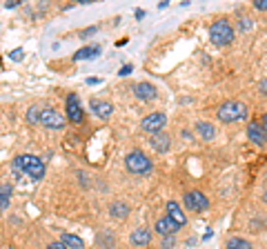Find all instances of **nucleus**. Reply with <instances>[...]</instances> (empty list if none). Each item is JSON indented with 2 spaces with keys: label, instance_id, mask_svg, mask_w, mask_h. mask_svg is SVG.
I'll list each match as a JSON object with an SVG mask.
<instances>
[{
  "label": "nucleus",
  "instance_id": "nucleus-29",
  "mask_svg": "<svg viewBox=\"0 0 267 249\" xmlns=\"http://www.w3.org/2000/svg\"><path fill=\"white\" fill-rule=\"evenodd\" d=\"M131 69H134V67H131V65H125V67H123V69H120V71H118V76H127V73H129Z\"/></svg>",
  "mask_w": 267,
  "mask_h": 249
},
{
  "label": "nucleus",
  "instance_id": "nucleus-4",
  "mask_svg": "<svg viewBox=\"0 0 267 249\" xmlns=\"http://www.w3.org/2000/svg\"><path fill=\"white\" fill-rule=\"evenodd\" d=\"M125 167H127V171H131V174H147V171H151V160L140 149H136V151H129L125 156Z\"/></svg>",
  "mask_w": 267,
  "mask_h": 249
},
{
  "label": "nucleus",
  "instance_id": "nucleus-12",
  "mask_svg": "<svg viewBox=\"0 0 267 249\" xmlns=\"http://www.w3.org/2000/svg\"><path fill=\"white\" fill-rule=\"evenodd\" d=\"M91 111L96 113L98 118H109L113 113V105L107 103V100H96V98H93L91 100Z\"/></svg>",
  "mask_w": 267,
  "mask_h": 249
},
{
  "label": "nucleus",
  "instance_id": "nucleus-17",
  "mask_svg": "<svg viewBox=\"0 0 267 249\" xmlns=\"http://www.w3.org/2000/svg\"><path fill=\"white\" fill-rule=\"evenodd\" d=\"M196 133L203 140H214V136H216V129H214L212 123H196Z\"/></svg>",
  "mask_w": 267,
  "mask_h": 249
},
{
  "label": "nucleus",
  "instance_id": "nucleus-9",
  "mask_svg": "<svg viewBox=\"0 0 267 249\" xmlns=\"http://www.w3.org/2000/svg\"><path fill=\"white\" fill-rule=\"evenodd\" d=\"M247 138L252 145H265L267 143V133L263 129V125L258 123H247Z\"/></svg>",
  "mask_w": 267,
  "mask_h": 249
},
{
  "label": "nucleus",
  "instance_id": "nucleus-16",
  "mask_svg": "<svg viewBox=\"0 0 267 249\" xmlns=\"http://www.w3.org/2000/svg\"><path fill=\"white\" fill-rule=\"evenodd\" d=\"M100 56V47L98 45H89V47H83V49H78L73 53V60H91Z\"/></svg>",
  "mask_w": 267,
  "mask_h": 249
},
{
  "label": "nucleus",
  "instance_id": "nucleus-30",
  "mask_svg": "<svg viewBox=\"0 0 267 249\" xmlns=\"http://www.w3.org/2000/svg\"><path fill=\"white\" fill-rule=\"evenodd\" d=\"M260 91H263V93H267V78H263V80H260Z\"/></svg>",
  "mask_w": 267,
  "mask_h": 249
},
{
  "label": "nucleus",
  "instance_id": "nucleus-26",
  "mask_svg": "<svg viewBox=\"0 0 267 249\" xmlns=\"http://www.w3.org/2000/svg\"><path fill=\"white\" fill-rule=\"evenodd\" d=\"M47 249H69V247L63 245V243L58 240V243H49V245H47Z\"/></svg>",
  "mask_w": 267,
  "mask_h": 249
},
{
  "label": "nucleus",
  "instance_id": "nucleus-13",
  "mask_svg": "<svg viewBox=\"0 0 267 249\" xmlns=\"http://www.w3.org/2000/svg\"><path fill=\"white\" fill-rule=\"evenodd\" d=\"M131 245H136V247H145V245H149V240H151V232L149 229H145V227H140V229H134L131 232Z\"/></svg>",
  "mask_w": 267,
  "mask_h": 249
},
{
  "label": "nucleus",
  "instance_id": "nucleus-18",
  "mask_svg": "<svg viewBox=\"0 0 267 249\" xmlns=\"http://www.w3.org/2000/svg\"><path fill=\"white\" fill-rule=\"evenodd\" d=\"M60 243L67 245L69 249H83L85 247L83 240H80L78 236H73V234H63V236H60Z\"/></svg>",
  "mask_w": 267,
  "mask_h": 249
},
{
  "label": "nucleus",
  "instance_id": "nucleus-2",
  "mask_svg": "<svg viewBox=\"0 0 267 249\" xmlns=\"http://www.w3.org/2000/svg\"><path fill=\"white\" fill-rule=\"evenodd\" d=\"M216 116L220 123H236V120H245L247 118V107L238 100H227L218 107Z\"/></svg>",
  "mask_w": 267,
  "mask_h": 249
},
{
  "label": "nucleus",
  "instance_id": "nucleus-7",
  "mask_svg": "<svg viewBox=\"0 0 267 249\" xmlns=\"http://www.w3.org/2000/svg\"><path fill=\"white\" fill-rule=\"evenodd\" d=\"M67 118H69L73 125H80L85 120L83 105H80V100H78L76 93H69V96H67Z\"/></svg>",
  "mask_w": 267,
  "mask_h": 249
},
{
  "label": "nucleus",
  "instance_id": "nucleus-10",
  "mask_svg": "<svg viewBox=\"0 0 267 249\" xmlns=\"http://www.w3.org/2000/svg\"><path fill=\"white\" fill-rule=\"evenodd\" d=\"M154 229H156V234H160V236H169V234H176L178 229H180V225L176 223V220H171L169 216H163V218H158L156 220V227H154Z\"/></svg>",
  "mask_w": 267,
  "mask_h": 249
},
{
  "label": "nucleus",
  "instance_id": "nucleus-5",
  "mask_svg": "<svg viewBox=\"0 0 267 249\" xmlns=\"http://www.w3.org/2000/svg\"><path fill=\"white\" fill-rule=\"evenodd\" d=\"M167 127V116L165 113H149V116H145L143 120H140V129L151 133V136H156V133H163V129Z\"/></svg>",
  "mask_w": 267,
  "mask_h": 249
},
{
  "label": "nucleus",
  "instance_id": "nucleus-22",
  "mask_svg": "<svg viewBox=\"0 0 267 249\" xmlns=\"http://www.w3.org/2000/svg\"><path fill=\"white\" fill-rule=\"evenodd\" d=\"M40 111H43V109H38V107H31V109H27V123L38 125V123H40Z\"/></svg>",
  "mask_w": 267,
  "mask_h": 249
},
{
  "label": "nucleus",
  "instance_id": "nucleus-8",
  "mask_svg": "<svg viewBox=\"0 0 267 249\" xmlns=\"http://www.w3.org/2000/svg\"><path fill=\"white\" fill-rule=\"evenodd\" d=\"M67 120L63 118V113L53 111V109H43L40 111V125L49 127V129H63Z\"/></svg>",
  "mask_w": 267,
  "mask_h": 249
},
{
  "label": "nucleus",
  "instance_id": "nucleus-25",
  "mask_svg": "<svg viewBox=\"0 0 267 249\" xmlns=\"http://www.w3.org/2000/svg\"><path fill=\"white\" fill-rule=\"evenodd\" d=\"M9 58H11V60H20V58H23V49H13V51L9 53Z\"/></svg>",
  "mask_w": 267,
  "mask_h": 249
},
{
  "label": "nucleus",
  "instance_id": "nucleus-27",
  "mask_svg": "<svg viewBox=\"0 0 267 249\" xmlns=\"http://www.w3.org/2000/svg\"><path fill=\"white\" fill-rule=\"evenodd\" d=\"M174 245V238L171 236H165V240H163V249H169Z\"/></svg>",
  "mask_w": 267,
  "mask_h": 249
},
{
  "label": "nucleus",
  "instance_id": "nucleus-23",
  "mask_svg": "<svg viewBox=\"0 0 267 249\" xmlns=\"http://www.w3.org/2000/svg\"><path fill=\"white\" fill-rule=\"evenodd\" d=\"M98 31V27H87V29L80 31V38H87V36H91V33H96Z\"/></svg>",
  "mask_w": 267,
  "mask_h": 249
},
{
  "label": "nucleus",
  "instance_id": "nucleus-11",
  "mask_svg": "<svg viewBox=\"0 0 267 249\" xmlns=\"http://www.w3.org/2000/svg\"><path fill=\"white\" fill-rule=\"evenodd\" d=\"M134 96L138 100H145V103H149V100L156 98V89H154V85L149 83H138L134 87Z\"/></svg>",
  "mask_w": 267,
  "mask_h": 249
},
{
  "label": "nucleus",
  "instance_id": "nucleus-32",
  "mask_svg": "<svg viewBox=\"0 0 267 249\" xmlns=\"http://www.w3.org/2000/svg\"><path fill=\"white\" fill-rule=\"evenodd\" d=\"M265 198H267V191H265Z\"/></svg>",
  "mask_w": 267,
  "mask_h": 249
},
{
  "label": "nucleus",
  "instance_id": "nucleus-3",
  "mask_svg": "<svg viewBox=\"0 0 267 249\" xmlns=\"http://www.w3.org/2000/svg\"><path fill=\"white\" fill-rule=\"evenodd\" d=\"M209 38H212V43L218 45V47L230 45L232 40H234L232 25L227 23V20H216V23H212V27H209Z\"/></svg>",
  "mask_w": 267,
  "mask_h": 249
},
{
  "label": "nucleus",
  "instance_id": "nucleus-14",
  "mask_svg": "<svg viewBox=\"0 0 267 249\" xmlns=\"http://www.w3.org/2000/svg\"><path fill=\"white\" fill-rule=\"evenodd\" d=\"M151 147L158 154H165V151H169V147H171V138L167 136V133H156V136H151Z\"/></svg>",
  "mask_w": 267,
  "mask_h": 249
},
{
  "label": "nucleus",
  "instance_id": "nucleus-31",
  "mask_svg": "<svg viewBox=\"0 0 267 249\" xmlns=\"http://www.w3.org/2000/svg\"><path fill=\"white\" fill-rule=\"evenodd\" d=\"M260 125H263V129H265V133H267V113L263 116V120H260Z\"/></svg>",
  "mask_w": 267,
  "mask_h": 249
},
{
  "label": "nucleus",
  "instance_id": "nucleus-1",
  "mask_svg": "<svg viewBox=\"0 0 267 249\" xmlns=\"http://www.w3.org/2000/svg\"><path fill=\"white\" fill-rule=\"evenodd\" d=\"M13 169L23 171L25 176H29L31 180H43L45 178V163L38 156H31V154H23V156L13 158Z\"/></svg>",
  "mask_w": 267,
  "mask_h": 249
},
{
  "label": "nucleus",
  "instance_id": "nucleus-19",
  "mask_svg": "<svg viewBox=\"0 0 267 249\" xmlns=\"http://www.w3.org/2000/svg\"><path fill=\"white\" fill-rule=\"evenodd\" d=\"M227 249H252V243L240 236H232L227 240Z\"/></svg>",
  "mask_w": 267,
  "mask_h": 249
},
{
  "label": "nucleus",
  "instance_id": "nucleus-21",
  "mask_svg": "<svg viewBox=\"0 0 267 249\" xmlns=\"http://www.w3.org/2000/svg\"><path fill=\"white\" fill-rule=\"evenodd\" d=\"M109 214L113 218H125V216H129V207H127L125 203H113Z\"/></svg>",
  "mask_w": 267,
  "mask_h": 249
},
{
  "label": "nucleus",
  "instance_id": "nucleus-20",
  "mask_svg": "<svg viewBox=\"0 0 267 249\" xmlns=\"http://www.w3.org/2000/svg\"><path fill=\"white\" fill-rule=\"evenodd\" d=\"M9 196H11V187L9 183H3L0 187V209L7 212V207H9Z\"/></svg>",
  "mask_w": 267,
  "mask_h": 249
},
{
  "label": "nucleus",
  "instance_id": "nucleus-15",
  "mask_svg": "<svg viewBox=\"0 0 267 249\" xmlns=\"http://www.w3.org/2000/svg\"><path fill=\"white\" fill-rule=\"evenodd\" d=\"M167 216H169L171 220H176V223L183 227L185 223H187V218H185V214H183V209L178 207V203H174V200H169L167 203Z\"/></svg>",
  "mask_w": 267,
  "mask_h": 249
},
{
  "label": "nucleus",
  "instance_id": "nucleus-28",
  "mask_svg": "<svg viewBox=\"0 0 267 249\" xmlns=\"http://www.w3.org/2000/svg\"><path fill=\"white\" fill-rule=\"evenodd\" d=\"M20 3V0H5V9H13Z\"/></svg>",
  "mask_w": 267,
  "mask_h": 249
},
{
  "label": "nucleus",
  "instance_id": "nucleus-6",
  "mask_svg": "<svg viewBox=\"0 0 267 249\" xmlns=\"http://www.w3.org/2000/svg\"><path fill=\"white\" fill-rule=\"evenodd\" d=\"M183 200H185V207L189 212H205L207 207H209V200H207V196H205L203 191H198V189L187 191L185 196H183Z\"/></svg>",
  "mask_w": 267,
  "mask_h": 249
},
{
  "label": "nucleus",
  "instance_id": "nucleus-24",
  "mask_svg": "<svg viewBox=\"0 0 267 249\" xmlns=\"http://www.w3.org/2000/svg\"><path fill=\"white\" fill-rule=\"evenodd\" d=\"M254 7L258 11H267V0H254Z\"/></svg>",
  "mask_w": 267,
  "mask_h": 249
}]
</instances>
